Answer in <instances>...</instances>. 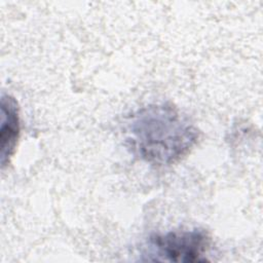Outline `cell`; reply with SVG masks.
Returning <instances> with one entry per match:
<instances>
[{
  "instance_id": "obj_1",
  "label": "cell",
  "mask_w": 263,
  "mask_h": 263,
  "mask_svg": "<svg viewBox=\"0 0 263 263\" xmlns=\"http://www.w3.org/2000/svg\"><path fill=\"white\" fill-rule=\"evenodd\" d=\"M198 139L193 123L172 104H152L135 112L126 124L130 150L146 162L171 165L185 157Z\"/></svg>"
},
{
  "instance_id": "obj_2",
  "label": "cell",
  "mask_w": 263,
  "mask_h": 263,
  "mask_svg": "<svg viewBox=\"0 0 263 263\" xmlns=\"http://www.w3.org/2000/svg\"><path fill=\"white\" fill-rule=\"evenodd\" d=\"M211 237L202 229L173 230L149 237V260L160 262L196 263L208 261Z\"/></svg>"
},
{
  "instance_id": "obj_3",
  "label": "cell",
  "mask_w": 263,
  "mask_h": 263,
  "mask_svg": "<svg viewBox=\"0 0 263 263\" xmlns=\"http://www.w3.org/2000/svg\"><path fill=\"white\" fill-rule=\"evenodd\" d=\"M1 164L4 167L12 157L20 136V116L16 102L7 95L1 98Z\"/></svg>"
}]
</instances>
